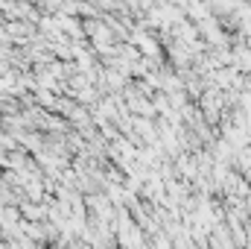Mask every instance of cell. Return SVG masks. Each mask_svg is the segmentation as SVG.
I'll return each instance as SVG.
<instances>
[{"mask_svg":"<svg viewBox=\"0 0 251 249\" xmlns=\"http://www.w3.org/2000/svg\"><path fill=\"white\" fill-rule=\"evenodd\" d=\"M231 167H234L237 173H243V176L249 179V176H251V144H246V147H240V150H234Z\"/></svg>","mask_w":251,"mask_h":249,"instance_id":"cell-1","label":"cell"}]
</instances>
